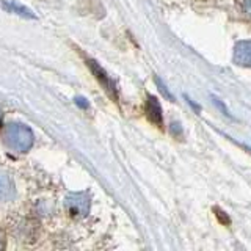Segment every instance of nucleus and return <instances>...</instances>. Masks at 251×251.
<instances>
[{
  "instance_id": "obj_1",
  "label": "nucleus",
  "mask_w": 251,
  "mask_h": 251,
  "mask_svg": "<svg viewBox=\"0 0 251 251\" xmlns=\"http://www.w3.org/2000/svg\"><path fill=\"white\" fill-rule=\"evenodd\" d=\"M3 141L14 152H27L33 146L35 137L28 126L21 123H10L3 129Z\"/></svg>"
},
{
  "instance_id": "obj_2",
  "label": "nucleus",
  "mask_w": 251,
  "mask_h": 251,
  "mask_svg": "<svg viewBox=\"0 0 251 251\" xmlns=\"http://www.w3.org/2000/svg\"><path fill=\"white\" fill-rule=\"evenodd\" d=\"M68 210L75 217H85L90 210V196L85 192L71 193L66 198Z\"/></svg>"
},
{
  "instance_id": "obj_3",
  "label": "nucleus",
  "mask_w": 251,
  "mask_h": 251,
  "mask_svg": "<svg viewBox=\"0 0 251 251\" xmlns=\"http://www.w3.org/2000/svg\"><path fill=\"white\" fill-rule=\"evenodd\" d=\"M88 63V66H90V69L93 71V74H94V77L98 78L99 80V83L104 86V90L110 94V96H112L113 99H116L118 96H116V88H115V83L110 80V77L107 75V73L104 69H102L96 61L94 60H88L86 61Z\"/></svg>"
},
{
  "instance_id": "obj_4",
  "label": "nucleus",
  "mask_w": 251,
  "mask_h": 251,
  "mask_svg": "<svg viewBox=\"0 0 251 251\" xmlns=\"http://www.w3.org/2000/svg\"><path fill=\"white\" fill-rule=\"evenodd\" d=\"M234 63L251 68V39H242L234 46Z\"/></svg>"
},
{
  "instance_id": "obj_5",
  "label": "nucleus",
  "mask_w": 251,
  "mask_h": 251,
  "mask_svg": "<svg viewBox=\"0 0 251 251\" xmlns=\"http://www.w3.org/2000/svg\"><path fill=\"white\" fill-rule=\"evenodd\" d=\"M146 113L149 116L154 124L157 126H162L163 124V115H162V107L159 104L154 96H148V102H146Z\"/></svg>"
},
{
  "instance_id": "obj_6",
  "label": "nucleus",
  "mask_w": 251,
  "mask_h": 251,
  "mask_svg": "<svg viewBox=\"0 0 251 251\" xmlns=\"http://www.w3.org/2000/svg\"><path fill=\"white\" fill-rule=\"evenodd\" d=\"M3 8L6 11H10V13H14V14H18L21 16V18H27V19H35L36 16L31 13L28 8H25L24 5L21 3H16V2H8V0H3Z\"/></svg>"
},
{
  "instance_id": "obj_7",
  "label": "nucleus",
  "mask_w": 251,
  "mask_h": 251,
  "mask_svg": "<svg viewBox=\"0 0 251 251\" xmlns=\"http://www.w3.org/2000/svg\"><path fill=\"white\" fill-rule=\"evenodd\" d=\"M14 195V184L10 176L0 175V201H8Z\"/></svg>"
},
{
  "instance_id": "obj_8",
  "label": "nucleus",
  "mask_w": 251,
  "mask_h": 251,
  "mask_svg": "<svg viewBox=\"0 0 251 251\" xmlns=\"http://www.w3.org/2000/svg\"><path fill=\"white\" fill-rule=\"evenodd\" d=\"M154 80H155V83H157V86H159V90L162 91V94H163V96L165 98H168L170 100H175V96H173V94L170 93V90L167 88V85H163V82L160 80V78L159 77H154Z\"/></svg>"
},
{
  "instance_id": "obj_9",
  "label": "nucleus",
  "mask_w": 251,
  "mask_h": 251,
  "mask_svg": "<svg viewBox=\"0 0 251 251\" xmlns=\"http://www.w3.org/2000/svg\"><path fill=\"white\" fill-rule=\"evenodd\" d=\"M214 104L215 105H218L220 108H222V112L226 115V116H229V112H227V110H226V107H225V104H223V102L222 100H220V99H217V98H214Z\"/></svg>"
},
{
  "instance_id": "obj_10",
  "label": "nucleus",
  "mask_w": 251,
  "mask_h": 251,
  "mask_svg": "<svg viewBox=\"0 0 251 251\" xmlns=\"http://www.w3.org/2000/svg\"><path fill=\"white\" fill-rule=\"evenodd\" d=\"M240 2H242V6L245 8V11L251 14V0H240Z\"/></svg>"
},
{
  "instance_id": "obj_11",
  "label": "nucleus",
  "mask_w": 251,
  "mask_h": 251,
  "mask_svg": "<svg viewBox=\"0 0 251 251\" xmlns=\"http://www.w3.org/2000/svg\"><path fill=\"white\" fill-rule=\"evenodd\" d=\"M75 102H77L78 105H82V107H88V104H86L83 98H77V100H75Z\"/></svg>"
},
{
  "instance_id": "obj_12",
  "label": "nucleus",
  "mask_w": 251,
  "mask_h": 251,
  "mask_svg": "<svg viewBox=\"0 0 251 251\" xmlns=\"http://www.w3.org/2000/svg\"><path fill=\"white\" fill-rule=\"evenodd\" d=\"M0 247H2V235H0Z\"/></svg>"
},
{
  "instance_id": "obj_13",
  "label": "nucleus",
  "mask_w": 251,
  "mask_h": 251,
  "mask_svg": "<svg viewBox=\"0 0 251 251\" xmlns=\"http://www.w3.org/2000/svg\"><path fill=\"white\" fill-rule=\"evenodd\" d=\"M0 124H2V115H0Z\"/></svg>"
}]
</instances>
